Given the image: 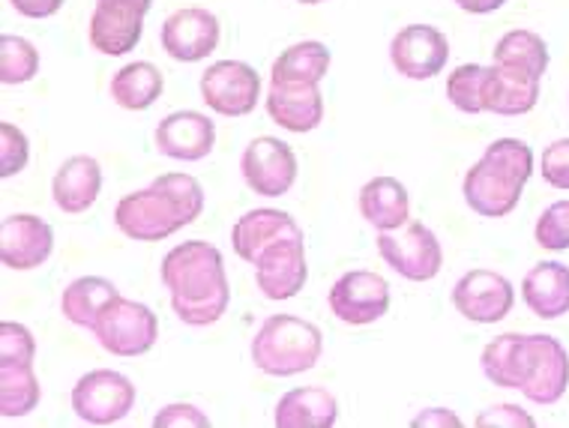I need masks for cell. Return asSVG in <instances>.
Returning <instances> with one entry per match:
<instances>
[{
  "label": "cell",
  "mask_w": 569,
  "mask_h": 428,
  "mask_svg": "<svg viewBox=\"0 0 569 428\" xmlns=\"http://www.w3.org/2000/svg\"><path fill=\"white\" fill-rule=\"evenodd\" d=\"M297 3H303V7H318V3H325V0H297Z\"/></svg>",
  "instance_id": "cell-43"
},
{
  "label": "cell",
  "mask_w": 569,
  "mask_h": 428,
  "mask_svg": "<svg viewBox=\"0 0 569 428\" xmlns=\"http://www.w3.org/2000/svg\"><path fill=\"white\" fill-rule=\"evenodd\" d=\"M162 282L171 293L174 315L189 327L217 324L231 300L222 252L204 240L174 246L162 261Z\"/></svg>",
  "instance_id": "cell-2"
},
{
  "label": "cell",
  "mask_w": 569,
  "mask_h": 428,
  "mask_svg": "<svg viewBox=\"0 0 569 428\" xmlns=\"http://www.w3.org/2000/svg\"><path fill=\"white\" fill-rule=\"evenodd\" d=\"M378 252L399 276L411 282H429L443 267V252L432 228L422 222H408L402 233H378Z\"/></svg>",
  "instance_id": "cell-8"
},
{
  "label": "cell",
  "mask_w": 569,
  "mask_h": 428,
  "mask_svg": "<svg viewBox=\"0 0 569 428\" xmlns=\"http://www.w3.org/2000/svg\"><path fill=\"white\" fill-rule=\"evenodd\" d=\"M495 63L542 81L546 69H549V46L533 30H510L495 46Z\"/></svg>",
  "instance_id": "cell-28"
},
{
  "label": "cell",
  "mask_w": 569,
  "mask_h": 428,
  "mask_svg": "<svg viewBox=\"0 0 569 428\" xmlns=\"http://www.w3.org/2000/svg\"><path fill=\"white\" fill-rule=\"evenodd\" d=\"M204 213V189L189 175H159L148 189L123 195L114 225L138 243H159Z\"/></svg>",
  "instance_id": "cell-3"
},
{
  "label": "cell",
  "mask_w": 569,
  "mask_h": 428,
  "mask_svg": "<svg viewBox=\"0 0 569 428\" xmlns=\"http://www.w3.org/2000/svg\"><path fill=\"white\" fill-rule=\"evenodd\" d=\"M219 37H222L219 19L201 7L171 12L162 24V49L168 58L180 60V63H198L207 54H213Z\"/></svg>",
  "instance_id": "cell-15"
},
{
  "label": "cell",
  "mask_w": 569,
  "mask_h": 428,
  "mask_svg": "<svg viewBox=\"0 0 569 428\" xmlns=\"http://www.w3.org/2000/svg\"><path fill=\"white\" fill-rule=\"evenodd\" d=\"M330 49L318 39L295 42L273 60L270 84H321L330 69Z\"/></svg>",
  "instance_id": "cell-26"
},
{
  "label": "cell",
  "mask_w": 569,
  "mask_h": 428,
  "mask_svg": "<svg viewBox=\"0 0 569 428\" xmlns=\"http://www.w3.org/2000/svg\"><path fill=\"white\" fill-rule=\"evenodd\" d=\"M267 115L288 132H312L325 120V97L318 84H270L267 90Z\"/></svg>",
  "instance_id": "cell-18"
},
{
  "label": "cell",
  "mask_w": 569,
  "mask_h": 428,
  "mask_svg": "<svg viewBox=\"0 0 569 428\" xmlns=\"http://www.w3.org/2000/svg\"><path fill=\"white\" fill-rule=\"evenodd\" d=\"M533 237L542 249L549 252H567L569 249V201H555L551 207L542 210L537 219Z\"/></svg>",
  "instance_id": "cell-33"
},
{
  "label": "cell",
  "mask_w": 569,
  "mask_h": 428,
  "mask_svg": "<svg viewBox=\"0 0 569 428\" xmlns=\"http://www.w3.org/2000/svg\"><path fill=\"white\" fill-rule=\"evenodd\" d=\"M327 302L342 324L366 327V324L381 321L390 309V285L378 272L351 270L330 288Z\"/></svg>",
  "instance_id": "cell-11"
},
{
  "label": "cell",
  "mask_w": 569,
  "mask_h": 428,
  "mask_svg": "<svg viewBox=\"0 0 569 428\" xmlns=\"http://www.w3.org/2000/svg\"><path fill=\"white\" fill-rule=\"evenodd\" d=\"M540 175L549 186L569 192V138H558L542 150Z\"/></svg>",
  "instance_id": "cell-36"
},
{
  "label": "cell",
  "mask_w": 569,
  "mask_h": 428,
  "mask_svg": "<svg viewBox=\"0 0 569 428\" xmlns=\"http://www.w3.org/2000/svg\"><path fill=\"white\" fill-rule=\"evenodd\" d=\"M486 78H489V67H482V63H461L447 78V99L459 111H465V115H482L486 111V102H482Z\"/></svg>",
  "instance_id": "cell-31"
},
{
  "label": "cell",
  "mask_w": 569,
  "mask_h": 428,
  "mask_svg": "<svg viewBox=\"0 0 569 428\" xmlns=\"http://www.w3.org/2000/svg\"><path fill=\"white\" fill-rule=\"evenodd\" d=\"M144 33V16L127 7H114V3H97L93 16H90L88 37L90 46L99 54L120 58L136 49L138 39Z\"/></svg>",
  "instance_id": "cell-20"
},
{
  "label": "cell",
  "mask_w": 569,
  "mask_h": 428,
  "mask_svg": "<svg viewBox=\"0 0 569 428\" xmlns=\"http://www.w3.org/2000/svg\"><path fill=\"white\" fill-rule=\"evenodd\" d=\"M99 189H102V168L93 156H72L51 180L54 205L69 216L88 213L97 205Z\"/></svg>",
  "instance_id": "cell-21"
},
{
  "label": "cell",
  "mask_w": 569,
  "mask_h": 428,
  "mask_svg": "<svg viewBox=\"0 0 569 428\" xmlns=\"http://www.w3.org/2000/svg\"><path fill=\"white\" fill-rule=\"evenodd\" d=\"M90 332L114 357H141L157 345L159 321L144 302L127 300L118 293L99 309L97 324Z\"/></svg>",
  "instance_id": "cell-6"
},
{
  "label": "cell",
  "mask_w": 569,
  "mask_h": 428,
  "mask_svg": "<svg viewBox=\"0 0 569 428\" xmlns=\"http://www.w3.org/2000/svg\"><path fill=\"white\" fill-rule=\"evenodd\" d=\"M37 360V339L24 324H0V362H33Z\"/></svg>",
  "instance_id": "cell-35"
},
{
  "label": "cell",
  "mask_w": 569,
  "mask_h": 428,
  "mask_svg": "<svg viewBox=\"0 0 569 428\" xmlns=\"http://www.w3.org/2000/svg\"><path fill=\"white\" fill-rule=\"evenodd\" d=\"M480 362L495 387L519 389L533 405H555L569 387L567 348L542 332H503L482 348Z\"/></svg>",
  "instance_id": "cell-1"
},
{
  "label": "cell",
  "mask_w": 569,
  "mask_h": 428,
  "mask_svg": "<svg viewBox=\"0 0 569 428\" xmlns=\"http://www.w3.org/2000/svg\"><path fill=\"white\" fill-rule=\"evenodd\" d=\"M240 171L252 192L261 198H279V195L291 192V186H295L297 153L291 150V145H284L279 138L261 136L243 150Z\"/></svg>",
  "instance_id": "cell-10"
},
{
  "label": "cell",
  "mask_w": 569,
  "mask_h": 428,
  "mask_svg": "<svg viewBox=\"0 0 569 428\" xmlns=\"http://www.w3.org/2000/svg\"><path fill=\"white\" fill-rule=\"evenodd\" d=\"M111 297H118V288H114L109 279H102V276H81V279L67 285V291L60 297V311H63V318H67L69 324L84 327V330H93L99 309H102Z\"/></svg>",
  "instance_id": "cell-29"
},
{
  "label": "cell",
  "mask_w": 569,
  "mask_h": 428,
  "mask_svg": "<svg viewBox=\"0 0 569 428\" xmlns=\"http://www.w3.org/2000/svg\"><path fill=\"white\" fill-rule=\"evenodd\" d=\"M12 10L24 16V19H51L58 16L63 0H10Z\"/></svg>",
  "instance_id": "cell-39"
},
{
  "label": "cell",
  "mask_w": 569,
  "mask_h": 428,
  "mask_svg": "<svg viewBox=\"0 0 569 428\" xmlns=\"http://www.w3.org/2000/svg\"><path fill=\"white\" fill-rule=\"evenodd\" d=\"M42 399L33 362H0V414L3 419L28 417Z\"/></svg>",
  "instance_id": "cell-30"
},
{
  "label": "cell",
  "mask_w": 569,
  "mask_h": 428,
  "mask_svg": "<svg viewBox=\"0 0 569 428\" xmlns=\"http://www.w3.org/2000/svg\"><path fill=\"white\" fill-rule=\"evenodd\" d=\"M40 72V51L24 37L0 39V81L3 84H28Z\"/></svg>",
  "instance_id": "cell-32"
},
{
  "label": "cell",
  "mask_w": 569,
  "mask_h": 428,
  "mask_svg": "<svg viewBox=\"0 0 569 428\" xmlns=\"http://www.w3.org/2000/svg\"><path fill=\"white\" fill-rule=\"evenodd\" d=\"M360 213L378 231H399L411 219V198L396 177H375L360 189Z\"/></svg>",
  "instance_id": "cell-25"
},
{
  "label": "cell",
  "mask_w": 569,
  "mask_h": 428,
  "mask_svg": "<svg viewBox=\"0 0 569 428\" xmlns=\"http://www.w3.org/2000/svg\"><path fill=\"white\" fill-rule=\"evenodd\" d=\"M153 426L157 428H180V426H192V428H207L210 426V417L201 414L196 405H183V401H177V405H168L153 417Z\"/></svg>",
  "instance_id": "cell-37"
},
{
  "label": "cell",
  "mask_w": 569,
  "mask_h": 428,
  "mask_svg": "<svg viewBox=\"0 0 569 428\" xmlns=\"http://www.w3.org/2000/svg\"><path fill=\"white\" fill-rule=\"evenodd\" d=\"M201 99L222 117L252 115L261 99V78L243 60H219L201 76Z\"/></svg>",
  "instance_id": "cell-9"
},
{
  "label": "cell",
  "mask_w": 569,
  "mask_h": 428,
  "mask_svg": "<svg viewBox=\"0 0 569 428\" xmlns=\"http://www.w3.org/2000/svg\"><path fill=\"white\" fill-rule=\"evenodd\" d=\"M217 145V127L201 111H174L157 127L159 153L180 162H198Z\"/></svg>",
  "instance_id": "cell-17"
},
{
  "label": "cell",
  "mask_w": 569,
  "mask_h": 428,
  "mask_svg": "<svg viewBox=\"0 0 569 428\" xmlns=\"http://www.w3.org/2000/svg\"><path fill=\"white\" fill-rule=\"evenodd\" d=\"M256 282L258 291L264 293L267 300H291L303 291L306 279H309V267H306V240L300 237H284L267 246L264 252L258 255Z\"/></svg>",
  "instance_id": "cell-12"
},
{
  "label": "cell",
  "mask_w": 569,
  "mask_h": 428,
  "mask_svg": "<svg viewBox=\"0 0 569 428\" xmlns=\"http://www.w3.org/2000/svg\"><path fill=\"white\" fill-rule=\"evenodd\" d=\"M30 159L28 136L16 123H0V177H12L24 171Z\"/></svg>",
  "instance_id": "cell-34"
},
{
  "label": "cell",
  "mask_w": 569,
  "mask_h": 428,
  "mask_svg": "<svg viewBox=\"0 0 569 428\" xmlns=\"http://www.w3.org/2000/svg\"><path fill=\"white\" fill-rule=\"evenodd\" d=\"M459 10L471 12V16H489V12L501 10L507 0H452Z\"/></svg>",
  "instance_id": "cell-41"
},
{
  "label": "cell",
  "mask_w": 569,
  "mask_h": 428,
  "mask_svg": "<svg viewBox=\"0 0 569 428\" xmlns=\"http://www.w3.org/2000/svg\"><path fill=\"white\" fill-rule=\"evenodd\" d=\"M516 291L507 276L495 270H471L452 288V306L473 324H498L512 311Z\"/></svg>",
  "instance_id": "cell-13"
},
{
  "label": "cell",
  "mask_w": 569,
  "mask_h": 428,
  "mask_svg": "<svg viewBox=\"0 0 569 428\" xmlns=\"http://www.w3.org/2000/svg\"><path fill=\"white\" fill-rule=\"evenodd\" d=\"M136 408V384L111 369H93L81 375L72 387V410L90 426H111Z\"/></svg>",
  "instance_id": "cell-7"
},
{
  "label": "cell",
  "mask_w": 569,
  "mask_h": 428,
  "mask_svg": "<svg viewBox=\"0 0 569 428\" xmlns=\"http://www.w3.org/2000/svg\"><path fill=\"white\" fill-rule=\"evenodd\" d=\"M477 426H480V428H486V426H495V428H503V426L533 428V426H537V419L530 417L528 410H521L519 405H495V408L482 410L480 417H477Z\"/></svg>",
  "instance_id": "cell-38"
},
{
  "label": "cell",
  "mask_w": 569,
  "mask_h": 428,
  "mask_svg": "<svg viewBox=\"0 0 569 428\" xmlns=\"http://www.w3.org/2000/svg\"><path fill=\"white\" fill-rule=\"evenodd\" d=\"M162 72L150 60H136L114 72L111 78V99L127 111H148L162 97Z\"/></svg>",
  "instance_id": "cell-27"
},
{
  "label": "cell",
  "mask_w": 569,
  "mask_h": 428,
  "mask_svg": "<svg viewBox=\"0 0 569 428\" xmlns=\"http://www.w3.org/2000/svg\"><path fill=\"white\" fill-rule=\"evenodd\" d=\"M521 300L528 309L542 318L555 321L569 311V267L558 261H542L530 267L521 279Z\"/></svg>",
  "instance_id": "cell-22"
},
{
  "label": "cell",
  "mask_w": 569,
  "mask_h": 428,
  "mask_svg": "<svg viewBox=\"0 0 569 428\" xmlns=\"http://www.w3.org/2000/svg\"><path fill=\"white\" fill-rule=\"evenodd\" d=\"M325 350V336L312 321L295 315H270L252 339V362L270 378H291L315 369Z\"/></svg>",
  "instance_id": "cell-5"
},
{
  "label": "cell",
  "mask_w": 569,
  "mask_h": 428,
  "mask_svg": "<svg viewBox=\"0 0 569 428\" xmlns=\"http://www.w3.org/2000/svg\"><path fill=\"white\" fill-rule=\"evenodd\" d=\"M411 426H417V428H429V426H452V428H459L461 426V419L456 417V414H452V410H447V408H429V410H422L420 417H413V422Z\"/></svg>",
  "instance_id": "cell-40"
},
{
  "label": "cell",
  "mask_w": 569,
  "mask_h": 428,
  "mask_svg": "<svg viewBox=\"0 0 569 428\" xmlns=\"http://www.w3.org/2000/svg\"><path fill=\"white\" fill-rule=\"evenodd\" d=\"M54 249V231L40 216L12 213L0 222V261L10 270H37L49 261Z\"/></svg>",
  "instance_id": "cell-16"
},
{
  "label": "cell",
  "mask_w": 569,
  "mask_h": 428,
  "mask_svg": "<svg viewBox=\"0 0 569 428\" xmlns=\"http://www.w3.org/2000/svg\"><path fill=\"white\" fill-rule=\"evenodd\" d=\"M97 3H114V7H127V10H136L141 16H148L153 0H97Z\"/></svg>",
  "instance_id": "cell-42"
},
{
  "label": "cell",
  "mask_w": 569,
  "mask_h": 428,
  "mask_svg": "<svg viewBox=\"0 0 569 428\" xmlns=\"http://www.w3.org/2000/svg\"><path fill=\"white\" fill-rule=\"evenodd\" d=\"M390 60L399 69V76L426 81L443 72L450 60V42L432 24H408L390 42Z\"/></svg>",
  "instance_id": "cell-14"
},
{
  "label": "cell",
  "mask_w": 569,
  "mask_h": 428,
  "mask_svg": "<svg viewBox=\"0 0 569 428\" xmlns=\"http://www.w3.org/2000/svg\"><path fill=\"white\" fill-rule=\"evenodd\" d=\"M300 233L303 228L297 225L291 213L273 210V207H258L237 219V225L231 228V246L246 263H256L267 246H273L276 240H284V237H300Z\"/></svg>",
  "instance_id": "cell-19"
},
{
  "label": "cell",
  "mask_w": 569,
  "mask_h": 428,
  "mask_svg": "<svg viewBox=\"0 0 569 428\" xmlns=\"http://www.w3.org/2000/svg\"><path fill=\"white\" fill-rule=\"evenodd\" d=\"M339 419V401L325 387H297L276 405V428H330Z\"/></svg>",
  "instance_id": "cell-23"
},
{
  "label": "cell",
  "mask_w": 569,
  "mask_h": 428,
  "mask_svg": "<svg viewBox=\"0 0 569 428\" xmlns=\"http://www.w3.org/2000/svg\"><path fill=\"white\" fill-rule=\"evenodd\" d=\"M482 102H486V111H491V115H528L540 102V78L521 76V72H512V69L491 63Z\"/></svg>",
  "instance_id": "cell-24"
},
{
  "label": "cell",
  "mask_w": 569,
  "mask_h": 428,
  "mask_svg": "<svg viewBox=\"0 0 569 428\" xmlns=\"http://www.w3.org/2000/svg\"><path fill=\"white\" fill-rule=\"evenodd\" d=\"M533 177V153L519 138H498L486 147L480 162L465 175L461 195L473 213L503 219L519 207L521 189Z\"/></svg>",
  "instance_id": "cell-4"
}]
</instances>
